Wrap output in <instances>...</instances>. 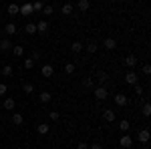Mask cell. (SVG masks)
Returning a JSON list of instances; mask_svg holds the SVG:
<instances>
[{"label":"cell","mask_w":151,"mask_h":149,"mask_svg":"<svg viewBox=\"0 0 151 149\" xmlns=\"http://www.w3.org/2000/svg\"><path fill=\"white\" fill-rule=\"evenodd\" d=\"M93 93H95V99H97V101H105V99L109 97V91H107L105 85H97L93 89Z\"/></svg>","instance_id":"cell-1"},{"label":"cell","mask_w":151,"mask_h":149,"mask_svg":"<svg viewBox=\"0 0 151 149\" xmlns=\"http://www.w3.org/2000/svg\"><path fill=\"white\" fill-rule=\"evenodd\" d=\"M125 83H127V85H131V87H133V85H135V83H139V75H137V73H135V71H131V69H129L127 73H125Z\"/></svg>","instance_id":"cell-2"},{"label":"cell","mask_w":151,"mask_h":149,"mask_svg":"<svg viewBox=\"0 0 151 149\" xmlns=\"http://www.w3.org/2000/svg\"><path fill=\"white\" fill-rule=\"evenodd\" d=\"M119 145H121L123 149H129L131 145H133V137H131L129 133H123V135H121V139H119Z\"/></svg>","instance_id":"cell-3"},{"label":"cell","mask_w":151,"mask_h":149,"mask_svg":"<svg viewBox=\"0 0 151 149\" xmlns=\"http://www.w3.org/2000/svg\"><path fill=\"white\" fill-rule=\"evenodd\" d=\"M115 105L117 107H125V105H129V99L125 93H117L115 95Z\"/></svg>","instance_id":"cell-4"},{"label":"cell","mask_w":151,"mask_h":149,"mask_svg":"<svg viewBox=\"0 0 151 149\" xmlns=\"http://www.w3.org/2000/svg\"><path fill=\"white\" fill-rule=\"evenodd\" d=\"M137 63H139V60H137V57H135V55H127V57L123 58V65H125L127 69H133Z\"/></svg>","instance_id":"cell-5"},{"label":"cell","mask_w":151,"mask_h":149,"mask_svg":"<svg viewBox=\"0 0 151 149\" xmlns=\"http://www.w3.org/2000/svg\"><path fill=\"white\" fill-rule=\"evenodd\" d=\"M10 48H12V42H10V38H8V36L0 38V50H2V53H8Z\"/></svg>","instance_id":"cell-6"},{"label":"cell","mask_w":151,"mask_h":149,"mask_svg":"<svg viewBox=\"0 0 151 149\" xmlns=\"http://www.w3.org/2000/svg\"><path fill=\"white\" fill-rule=\"evenodd\" d=\"M32 4H30V2H24L22 6H20V12H18V14H22V16H30V14H32Z\"/></svg>","instance_id":"cell-7"},{"label":"cell","mask_w":151,"mask_h":149,"mask_svg":"<svg viewBox=\"0 0 151 149\" xmlns=\"http://www.w3.org/2000/svg\"><path fill=\"white\" fill-rule=\"evenodd\" d=\"M103 46L107 48V50H115V48H117V40H115V38H111V36H107V38L103 40Z\"/></svg>","instance_id":"cell-8"},{"label":"cell","mask_w":151,"mask_h":149,"mask_svg":"<svg viewBox=\"0 0 151 149\" xmlns=\"http://www.w3.org/2000/svg\"><path fill=\"white\" fill-rule=\"evenodd\" d=\"M38 101H40L42 105H48L50 101H52V95H50L48 91H40V95H38Z\"/></svg>","instance_id":"cell-9"},{"label":"cell","mask_w":151,"mask_h":149,"mask_svg":"<svg viewBox=\"0 0 151 149\" xmlns=\"http://www.w3.org/2000/svg\"><path fill=\"white\" fill-rule=\"evenodd\" d=\"M83 48H85V42H81V40H75V42L70 45V53H73V55H79Z\"/></svg>","instance_id":"cell-10"},{"label":"cell","mask_w":151,"mask_h":149,"mask_svg":"<svg viewBox=\"0 0 151 149\" xmlns=\"http://www.w3.org/2000/svg\"><path fill=\"white\" fill-rule=\"evenodd\" d=\"M89 8H91V0H79V2H77V10L87 12Z\"/></svg>","instance_id":"cell-11"},{"label":"cell","mask_w":151,"mask_h":149,"mask_svg":"<svg viewBox=\"0 0 151 149\" xmlns=\"http://www.w3.org/2000/svg\"><path fill=\"white\" fill-rule=\"evenodd\" d=\"M40 73H42L45 79H50L52 73H55V69H52V65H42V71H40Z\"/></svg>","instance_id":"cell-12"},{"label":"cell","mask_w":151,"mask_h":149,"mask_svg":"<svg viewBox=\"0 0 151 149\" xmlns=\"http://www.w3.org/2000/svg\"><path fill=\"white\" fill-rule=\"evenodd\" d=\"M36 131H38V135H48L50 125H48V123H38V125H36Z\"/></svg>","instance_id":"cell-13"},{"label":"cell","mask_w":151,"mask_h":149,"mask_svg":"<svg viewBox=\"0 0 151 149\" xmlns=\"http://www.w3.org/2000/svg\"><path fill=\"white\" fill-rule=\"evenodd\" d=\"M103 119L107 123H113L115 121V111H111V109H105L103 111Z\"/></svg>","instance_id":"cell-14"},{"label":"cell","mask_w":151,"mask_h":149,"mask_svg":"<svg viewBox=\"0 0 151 149\" xmlns=\"http://www.w3.org/2000/svg\"><path fill=\"white\" fill-rule=\"evenodd\" d=\"M137 139H139L141 143H147L149 141V129H141L139 133H137Z\"/></svg>","instance_id":"cell-15"},{"label":"cell","mask_w":151,"mask_h":149,"mask_svg":"<svg viewBox=\"0 0 151 149\" xmlns=\"http://www.w3.org/2000/svg\"><path fill=\"white\" fill-rule=\"evenodd\" d=\"M60 12H63L65 16H70V14L75 12V6H73L70 2H67V4H63V8H60Z\"/></svg>","instance_id":"cell-16"},{"label":"cell","mask_w":151,"mask_h":149,"mask_svg":"<svg viewBox=\"0 0 151 149\" xmlns=\"http://www.w3.org/2000/svg\"><path fill=\"white\" fill-rule=\"evenodd\" d=\"M85 48H87V53H91V55H95V53L99 50V45H97L95 40H89V42L85 45Z\"/></svg>","instance_id":"cell-17"},{"label":"cell","mask_w":151,"mask_h":149,"mask_svg":"<svg viewBox=\"0 0 151 149\" xmlns=\"http://www.w3.org/2000/svg\"><path fill=\"white\" fill-rule=\"evenodd\" d=\"M2 107H4V109H6V111H14V107H16V101H14V99H4V103H2Z\"/></svg>","instance_id":"cell-18"},{"label":"cell","mask_w":151,"mask_h":149,"mask_svg":"<svg viewBox=\"0 0 151 149\" xmlns=\"http://www.w3.org/2000/svg\"><path fill=\"white\" fill-rule=\"evenodd\" d=\"M47 30H48V22H47V20H40V22H36V32L45 35Z\"/></svg>","instance_id":"cell-19"},{"label":"cell","mask_w":151,"mask_h":149,"mask_svg":"<svg viewBox=\"0 0 151 149\" xmlns=\"http://www.w3.org/2000/svg\"><path fill=\"white\" fill-rule=\"evenodd\" d=\"M16 30H18V28H16V24H14V22H8V24H6V26H4V32H6V35H8V36L16 35Z\"/></svg>","instance_id":"cell-20"},{"label":"cell","mask_w":151,"mask_h":149,"mask_svg":"<svg viewBox=\"0 0 151 149\" xmlns=\"http://www.w3.org/2000/svg\"><path fill=\"white\" fill-rule=\"evenodd\" d=\"M40 12H42L45 16H52V14H55V6L48 2V4H45V6H42V10H40Z\"/></svg>","instance_id":"cell-21"},{"label":"cell","mask_w":151,"mask_h":149,"mask_svg":"<svg viewBox=\"0 0 151 149\" xmlns=\"http://www.w3.org/2000/svg\"><path fill=\"white\" fill-rule=\"evenodd\" d=\"M22 123H24V117H22V115H20V113H14V115H12V125L20 127V125H22Z\"/></svg>","instance_id":"cell-22"},{"label":"cell","mask_w":151,"mask_h":149,"mask_svg":"<svg viewBox=\"0 0 151 149\" xmlns=\"http://www.w3.org/2000/svg\"><path fill=\"white\" fill-rule=\"evenodd\" d=\"M18 12H20V6L14 4V2H10V4H8V14H10V16H16Z\"/></svg>","instance_id":"cell-23"},{"label":"cell","mask_w":151,"mask_h":149,"mask_svg":"<svg viewBox=\"0 0 151 149\" xmlns=\"http://www.w3.org/2000/svg\"><path fill=\"white\" fill-rule=\"evenodd\" d=\"M12 55H14V57H22V55H24V46L22 45L12 46Z\"/></svg>","instance_id":"cell-24"},{"label":"cell","mask_w":151,"mask_h":149,"mask_svg":"<svg viewBox=\"0 0 151 149\" xmlns=\"http://www.w3.org/2000/svg\"><path fill=\"white\" fill-rule=\"evenodd\" d=\"M24 30H26V35H35L36 32V22H26Z\"/></svg>","instance_id":"cell-25"},{"label":"cell","mask_w":151,"mask_h":149,"mask_svg":"<svg viewBox=\"0 0 151 149\" xmlns=\"http://www.w3.org/2000/svg\"><path fill=\"white\" fill-rule=\"evenodd\" d=\"M22 91L26 93V95H32V93H35V85H32V83H24V85H22Z\"/></svg>","instance_id":"cell-26"},{"label":"cell","mask_w":151,"mask_h":149,"mask_svg":"<svg viewBox=\"0 0 151 149\" xmlns=\"http://www.w3.org/2000/svg\"><path fill=\"white\" fill-rule=\"evenodd\" d=\"M129 127H131V123H129L127 119H123V121L119 123V129H121V133H127V131H129Z\"/></svg>","instance_id":"cell-27"},{"label":"cell","mask_w":151,"mask_h":149,"mask_svg":"<svg viewBox=\"0 0 151 149\" xmlns=\"http://www.w3.org/2000/svg\"><path fill=\"white\" fill-rule=\"evenodd\" d=\"M12 73H14L12 65H4V67H2V75H4V77H10Z\"/></svg>","instance_id":"cell-28"},{"label":"cell","mask_w":151,"mask_h":149,"mask_svg":"<svg viewBox=\"0 0 151 149\" xmlns=\"http://www.w3.org/2000/svg\"><path fill=\"white\" fill-rule=\"evenodd\" d=\"M35 69V60L32 58H24V71H32Z\"/></svg>","instance_id":"cell-29"},{"label":"cell","mask_w":151,"mask_h":149,"mask_svg":"<svg viewBox=\"0 0 151 149\" xmlns=\"http://www.w3.org/2000/svg\"><path fill=\"white\" fill-rule=\"evenodd\" d=\"M75 69H77V67H75V63H67V65H65V73H67V75H73Z\"/></svg>","instance_id":"cell-30"},{"label":"cell","mask_w":151,"mask_h":149,"mask_svg":"<svg viewBox=\"0 0 151 149\" xmlns=\"http://www.w3.org/2000/svg\"><path fill=\"white\" fill-rule=\"evenodd\" d=\"M105 83H109V75L101 71V73H99V85H105Z\"/></svg>","instance_id":"cell-31"},{"label":"cell","mask_w":151,"mask_h":149,"mask_svg":"<svg viewBox=\"0 0 151 149\" xmlns=\"http://www.w3.org/2000/svg\"><path fill=\"white\" fill-rule=\"evenodd\" d=\"M42 6H45V4H42V0L32 2V10H35V12H40V10H42Z\"/></svg>","instance_id":"cell-32"},{"label":"cell","mask_w":151,"mask_h":149,"mask_svg":"<svg viewBox=\"0 0 151 149\" xmlns=\"http://www.w3.org/2000/svg\"><path fill=\"white\" fill-rule=\"evenodd\" d=\"M83 85H85V87H91V89H95V81H93V77H87V79L83 81Z\"/></svg>","instance_id":"cell-33"},{"label":"cell","mask_w":151,"mask_h":149,"mask_svg":"<svg viewBox=\"0 0 151 149\" xmlns=\"http://www.w3.org/2000/svg\"><path fill=\"white\" fill-rule=\"evenodd\" d=\"M48 119H50V121H58V119H60V113H58V111H50V113H48Z\"/></svg>","instance_id":"cell-34"},{"label":"cell","mask_w":151,"mask_h":149,"mask_svg":"<svg viewBox=\"0 0 151 149\" xmlns=\"http://www.w3.org/2000/svg\"><path fill=\"white\" fill-rule=\"evenodd\" d=\"M141 111H143V115H145V117H149V115H151V105H149V103H145Z\"/></svg>","instance_id":"cell-35"},{"label":"cell","mask_w":151,"mask_h":149,"mask_svg":"<svg viewBox=\"0 0 151 149\" xmlns=\"http://www.w3.org/2000/svg\"><path fill=\"white\" fill-rule=\"evenodd\" d=\"M133 91H135V95H143V87H141L139 83H135L133 85Z\"/></svg>","instance_id":"cell-36"},{"label":"cell","mask_w":151,"mask_h":149,"mask_svg":"<svg viewBox=\"0 0 151 149\" xmlns=\"http://www.w3.org/2000/svg\"><path fill=\"white\" fill-rule=\"evenodd\" d=\"M6 91H8V87H6L4 83H0V97H4V95H6Z\"/></svg>","instance_id":"cell-37"},{"label":"cell","mask_w":151,"mask_h":149,"mask_svg":"<svg viewBox=\"0 0 151 149\" xmlns=\"http://www.w3.org/2000/svg\"><path fill=\"white\" fill-rule=\"evenodd\" d=\"M141 73H143V75H151V67H149V65H143Z\"/></svg>","instance_id":"cell-38"},{"label":"cell","mask_w":151,"mask_h":149,"mask_svg":"<svg viewBox=\"0 0 151 149\" xmlns=\"http://www.w3.org/2000/svg\"><path fill=\"white\" fill-rule=\"evenodd\" d=\"M30 58H32V60L36 63V60L40 58V50H32V57H30Z\"/></svg>","instance_id":"cell-39"},{"label":"cell","mask_w":151,"mask_h":149,"mask_svg":"<svg viewBox=\"0 0 151 149\" xmlns=\"http://www.w3.org/2000/svg\"><path fill=\"white\" fill-rule=\"evenodd\" d=\"M77 149H89V143H85V141H81V143L77 145Z\"/></svg>","instance_id":"cell-40"},{"label":"cell","mask_w":151,"mask_h":149,"mask_svg":"<svg viewBox=\"0 0 151 149\" xmlns=\"http://www.w3.org/2000/svg\"><path fill=\"white\" fill-rule=\"evenodd\" d=\"M89 149H103V147H101V143H91Z\"/></svg>","instance_id":"cell-41"},{"label":"cell","mask_w":151,"mask_h":149,"mask_svg":"<svg viewBox=\"0 0 151 149\" xmlns=\"http://www.w3.org/2000/svg\"><path fill=\"white\" fill-rule=\"evenodd\" d=\"M48 2H50V0H42V4H48Z\"/></svg>","instance_id":"cell-42"},{"label":"cell","mask_w":151,"mask_h":149,"mask_svg":"<svg viewBox=\"0 0 151 149\" xmlns=\"http://www.w3.org/2000/svg\"><path fill=\"white\" fill-rule=\"evenodd\" d=\"M0 121H2V113H0Z\"/></svg>","instance_id":"cell-43"}]
</instances>
